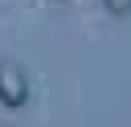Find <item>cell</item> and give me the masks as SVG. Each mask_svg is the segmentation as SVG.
<instances>
[{
    "label": "cell",
    "mask_w": 131,
    "mask_h": 127,
    "mask_svg": "<svg viewBox=\"0 0 131 127\" xmlns=\"http://www.w3.org/2000/svg\"><path fill=\"white\" fill-rule=\"evenodd\" d=\"M29 102V74L16 61H0V107L20 111Z\"/></svg>",
    "instance_id": "obj_1"
},
{
    "label": "cell",
    "mask_w": 131,
    "mask_h": 127,
    "mask_svg": "<svg viewBox=\"0 0 131 127\" xmlns=\"http://www.w3.org/2000/svg\"><path fill=\"white\" fill-rule=\"evenodd\" d=\"M102 4H106L111 16H127V12H131V0H102Z\"/></svg>",
    "instance_id": "obj_2"
}]
</instances>
